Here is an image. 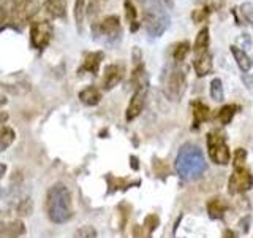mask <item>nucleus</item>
<instances>
[{
  "label": "nucleus",
  "instance_id": "obj_1",
  "mask_svg": "<svg viewBox=\"0 0 253 238\" xmlns=\"http://www.w3.org/2000/svg\"><path fill=\"white\" fill-rule=\"evenodd\" d=\"M73 198L63 182H55L46 194V214L54 224H65L73 218Z\"/></svg>",
  "mask_w": 253,
  "mask_h": 238
},
{
  "label": "nucleus",
  "instance_id": "obj_2",
  "mask_svg": "<svg viewBox=\"0 0 253 238\" xmlns=\"http://www.w3.org/2000/svg\"><path fill=\"white\" fill-rule=\"evenodd\" d=\"M174 167L182 179L193 181L203 177V173L208 169V164H206L204 154L200 148L193 143H185L179 149Z\"/></svg>",
  "mask_w": 253,
  "mask_h": 238
},
{
  "label": "nucleus",
  "instance_id": "obj_3",
  "mask_svg": "<svg viewBox=\"0 0 253 238\" xmlns=\"http://www.w3.org/2000/svg\"><path fill=\"white\" fill-rule=\"evenodd\" d=\"M141 5L146 32L154 38L162 37L171 24V18L162 0H141Z\"/></svg>",
  "mask_w": 253,
  "mask_h": 238
},
{
  "label": "nucleus",
  "instance_id": "obj_4",
  "mask_svg": "<svg viewBox=\"0 0 253 238\" xmlns=\"http://www.w3.org/2000/svg\"><path fill=\"white\" fill-rule=\"evenodd\" d=\"M122 35L121 18L116 14L106 16L101 21L92 24V40L103 46H116L122 40Z\"/></svg>",
  "mask_w": 253,
  "mask_h": 238
},
{
  "label": "nucleus",
  "instance_id": "obj_5",
  "mask_svg": "<svg viewBox=\"0 0 253 238\" xmlns=\"http://www.w3.org/2000/svg\"><path fill=\"white\" fill-rule=\"evenodd\" d=\"M40 10L38 0H11V21L10 27L22 30Z\"/></svg>",
  "mask_w": 253,
  "mask_h": 238
},
{
  "label": "nucleus",
  "instance_id": "obj_6",
  "mask_svg": "<svg viewBox=\"0 0 253 238\" xmlns=\"http://www.w3.org/2000/svg\"><path fill=\"white\" fill-rule=\"evenodd\" d=\"M208 151L212 162H215L217 165H228L229 148L225 133L221 130H211L208 133Z\"/></svg>",
  "mask_w": 253,
  "mask_h": 238
},
{
  "label": "nucleus",
  "instance_id": "obj_7",
  "mask_svg": "<svg viewBox=\"0 0 253 238\" xmlns=\"http://www.w3.org/2000/svg\"><path fill=\"white\" fill-rule=\"evenodd\" d=\"M187 89V73L184 68H172L169 71L168 78H166L165 84V94L169 100L179 102L182 95L185 94Z\"/></svg>",
  "mask_w": 253,
  "mask_h": 238
},
{
  "label": "nucleus",
  "instance_id": "obj_8",
  "mask_svg": "<svg viewBox=\"0 0 253 238\" xmlns=\"http://www.w3.org/2000/svg\"><path fill=\"white\" fill-rule=\"evenodd\" d=\"M54 34V27L49 21H37L30 27V43L35 50L42 51L49 45Z\"/></svg>",
  "mask_w": 253,
  "mask_h": 238
},
{
  "label": "nucleus",
  "instance_id": "obj_9",
  "mask_svg": "<svg viewBox=\"0 0 253 238\" xmlns=\"http://www.w3.org/2000/svg\"><path fill=\"white\" fill-rule=\"evenodd\" d=\"M253 187V175L245 167H236L229 178L228 190L229 194H244Z\"/></svg>",
  "mask_w": 253,
  "mask_h": 238
},
{
  "label": "nucleus",
  "instance_id": "obj_10",
  "mask_svg": "<svg viewBox=\"0 0 253 238\" xmlns=\"http://www.w3.org/2000/svg\"><path fill=\"white\" fill-rule=\"evenodd\" d=\"M147 89L149 87H136V89H134L133 97L130 99V103H128V107H126V111H125L126 121H133V119H136L141 115V111L144 110Z\"/></svg>",
  "mask_w": 253,
  "mask_h": 238
},
{
  "label": "nucleus",
  "instance_id": "obj_11",
  "mask_svg": "<svg viewBox=\"0 0 253 238\" xmlns=\"http://www.w3.org/2000/svg\"><path fill=\"white\" fill-rule=\"evenodd\" d=\"M124 65H121V63H111V65H108L105 68V71H103V76H101V87L105 91H111L114 89V87L122 81L124 78Z\"/></svg>",
  "mask_w": 253,
  "mask_h": 238
},
{
  "label": "nucleus",
  "instance_id": "obj_12",
  "mask_svg": "<svg viewBox=\"0 0 253 238\" xmlns=\"http://www.w3.org/2000/svg\"><path fill=\"white\" fill-rule=\"evenodd\" d=\"M103 59H105V53L103 51H93V53H89L85 56V59L83 62L81 68H79V73H92V75H97L98 70H100V65Z\"/></svg>",
  "mask_w": 253,
  "mask_h": 238
},
{
  "label": "nucleus",
  "instance_id": "obj_13",
  "mask_svg": "<svg viewBox=\"0 0 253 238\" xmlns=\"http://www.w3.org/2000/svg\"><path fill=\"white\" fill-rule=\"evenodd\" d=\"M42 5L47 16L52 19H63L67 16L65 0H42Z\"/></svg>",
  "mask_w": 253,
  "mask_h": 238
},
{
  "label": "nucleus",
  "instance_id": "obj_14",
  "mask_svg": "<svg viewBox=\"0 0 253 238\" xmlns=\"http://www.w3.org/2000/svg\"><path fill=\"white\" fill-rule=\"evenodd\" d=\"M26 234V226L21 219L0 224V238H21Z\"/></svg>",
  "mask_w": 253,
  "mask_h": 238
},
{
  "label": "nucleus",
  "instance_id": "obj_15",
  "mask_svg": "<svg viewBox=\"0 0 253 238\" xmlns=\"http://www.w3.org/2000/svg\"><path fill=\"white\" fill-rule=\"evenodd\" d=\"M79 102L85 107H97L101 102V92L97 86H87L79 92Z\"/></svg>",
  "mask_w": 253,
  "mask_h": 238
},
{
  "label": "nucleus",
  "instance_id": "obj_16",
  "mask_svg": "<svg viewBox=\"0 0 253 238\" xmlns=\"http://www.w3.org/2000/svg\"><path fill=\"white\" fill-rule=\"evenodd\" d=\"M193 68L198 76H206L212 71V56L211 53H204L200 56H195Z\"/></svg>",
  "mask_w": 253,
  "mask_h": 238
},
{
  "label": "nucleus",
  "instance_id": "obj_17",
  "mask_svg": "<svg viewBox=\"0 0 253 238\" xmlns=\"http://www.w3.org/2000/svg\"><path fill=\"white\" fill-rule=\"evenodd\" d=\"M192 115H193V127H198L201 122L209 119L211 110L208 105H204L203 102L195 100V102H192Z\"/></svg>",
  "mask_w": 253,
  "mask_h": 238
},
{
  "label": "nucleus",
  "instance_id": "obj_18",
  "mask_svg": "<svg viewBox=\"0 0 253 238\" xmlns=\"http://www.w3.org/2000/svg\"><path fill=\"white\" fill-rule=\"evenodd\" d=\"M193 53H195V56L209 53V29L208 27H203L200 30V34L196 35L195 45H193Z\"/></svg>",
  "mask_w": 253,
  "mask_h": 238
},
{
  "label": "nucleus",
  "instance_id": "obj_19",
  "mask_svg": "<svg viewBox=\"0 0 253 238\" xmlns=\"http://www.w3.org/2000/svg\"><path fill=\"white\" fill-rule=\"evenodd\" d=\"M228 210V205L221 198H212L208 203V213L212 219H221L225 216V213Z\"/></svg>",
  "mask_w": 253,
  "mask_h": 238
},
{
  "label": "nucleus",
  "instance_id": "obj_20",
  "mask_svg": "<svg viewBox=\"0 0 253 238\" xmlns=\"http://www.w3.org/2000/svg\"><path fill=\"white\" fill-rule=\"evenodd\" d=\"M231 53L236 59L237 67H239L241 71H244V73H247V71L252 68V59L247 56V53H245L244 50H241V48H237V46H231Z\"/></svg>",
  "mask_w": 253,
  "mask_h": 238
},
{
  "label": "nucleus",
  "instance_id": "obj_21",
  "mask_svg": "<svg viewBox=\"0 0 253 238\" xmlns=\"http://www.w3.org/2000/svg\"><path fill=\"white\" fill-rule=\"evenodd\" d=\"M16 140V132L13 130V127L3 125L0 127V153H3L10 148Z\"/></svg>",
  "mask_w": 253,
  "mask_h": 238
},
{
  "label": "nucleus",
  "instance_id": "obj_22",
  "mask_svg": "<svg viewBox=\"0 0 253 238\" xmlns=\"http://www.w3.org/2000/svg\"><path fill=\"white\" fill-rule=\"evenodd\" d=\"M158 224H160V219H158V216H157V214H149V216L144 219V224H142V227L141 229H134L133 230V234H139L141 235V232L142 234H144V237H150V235H152V232H154V230L158 227Z\"/></svg>",
  "mask_w": 253,
  "mask_h": 238
},
{
  "label": "nucleus",
  "instance_id": "obj_23",
  "mask_svg": "<svg viewBox=\"0 0 253 238\" xmlns=\"http://www.w3.org/2000/svg\"><path fill=\"white\" fill-rule=\"evenodd\" d=\"M11 21V0H0V30L10 27Z\"/></svg>",
  "mask_w": 253,
  "mask_h": 238
},
{
  "label": "nucleus",
  "instance_id": "obj_24",
  "mask_svg": "<svg viewBox=\"0 0 253 238\" xmlns=\"http://www.w3.org/2000/svg\"><path fill=\"white\" fill-rule=\"evenodd\" d=\"M84 18H85V2L84 0H76L75 2V21H76L78 34H83Z\"/></svg>",
  "mask_w": 253,
  "mask_h": 238
},
{
  "label": "nucleus",
  "instance_id": "obj_25",
  "mask_svg": "<svg viewBox=\"0 0 253 238\" xmlns=\"http://www.w3.org/2000/svg\"><path fill=\"white\" fill-rule=\"evenodd\" d=\"M106 3H108V0H90L89 5H87V8H85L87 18H89L90 21H93L95 16H98L103 10H105Z\"/></svg>",
  "mask_w": 253,
  "mask_h": 238
},
{
  "label": "nucleus",
  "instance_id": "obj_26",
  "mask_svg": "<svg viewBox=\"0 0 253 238\" xmlns=\"http://www.w3.org/2000/svg\"><path fill=\"white\" fill-rule=\"evenodd\" d=\"M239 111V107L237 105H234V103H231V105H225L223 108H221L220 111H218V121L221 122V124H229L233 121V118H234V115Z\"/></svg>",
  "mask_w": 253,
  "mask_h": 238
},
{
  "label": "nucleus",
  "instance_id": "obj_27",
  "mask_svg": "<svg viewBox=\"0 0 253 238\" xmlns=\"http://www.w3.org/2000/svg\"><path fill=\"white\" fill-rule=\"evenodd\" d=\"M124 6H125V18H126V21L131 24L130 30L134 32V30L138 29V24H136V16H138L136 8H134V5L130 2V0H124Z\"/></svg>",
  "mask_w": 253,
  "mask_h": 238
},
{
  "label": "nucleus",
  "instance_id": "obj_28",
  "mask_svg": "<svg viewBox=\"0 0 253 238\" xmlns=\"http://www.w3.org/2000/svg\"><path fill=\"white\" fill-rule=\"evenodd\" d=\"M211 97L215 102H221L225 99V92H223V83H221L220 78H213L211 83Z\"/></svg>",
  "mask_w": 253,
  "mask_h": 238
},
{
  "label": "nucleus",
  "instance_id": "obj_29",
  "mask_svg": "<svg viewBox=\"0 0 253 238\" xmlns=\"http://www.w3.org/2000/svg\"><path fill=\"white\" fill-rule=\"evenodd\" d=\"M188 53H190V43L188 42H180V43L176 45V48H174L172 58H174V60H176L177 63H180V62L185 60Z\"/></svg>",
  "mask_w": 253,
  "mask_h": 238
},
{
  "label": "nucleus",
  "instance_id": "obj_30",
  "mask_svg": "<svg viewBox=\"0 0 253 238\" xmlns=\"http://www.w3.org/2000/svg\"><path fill=\"white\" fill-rule=\"evenodd\" d=\"M97 237H98L97 229H95L93 226H89V224L81 226L73 235V238H97Z\"/></svg>",
  "mask_w": 253,
  "mask_h": 238
},
{
  "label": "nucleus",
  "instance_id": "obj_31",
  "mask_svg": "<svg viewBox=\"0 0 253 238\" xmlns=\"http://www.w3.org/2000/svg\"><path fill=\"white\" fill-rule=\"evenodd\" d=\"M32 211H34V202H32V198L30 197L22 198L18 205V214L21 218H27V216H30Z\"/></svg>",
  "mask_w": 253,
  "mask_h": 238
},
{
  "label": "nucleus",
  "instance_id": "obj_32",
  "mask_svg": "<svg viewBox=\"0 0 253 238\" xmlns=\"http://www.w3.org/2000/svg\"><path fill=\"white\" fill-rule=\"evenodd\" d=\"M108 181H109V190H108V194H113V192H116L117 189H125V187H130V186H133L134 182H128L126 184V181L125 179H122V178H114V177H108Z\"/></svg>",
  "mask_w": 253,
  "mask_h": 238
},
{
  "label": "nucleus",
  "instance_id": "obj_33",
  "mask_svg": "<svg viewBox=\"0 0 253 238\" xmlns=\"http://www.w3.org/2000/svg\"><path fill=\"white\" fill-rule=\"evenodd\" d=\"M241 13H242V16H244V19L247 21V22H250V24H253V5L252 3H242V6H241Z\"/></svg>",
  "mask_w": 253,
  "mask_h": 238
},
{
  "label": "nucleus",
  "instance_id": "obj_34",
  "mask_svg": "<svg viewBox=\"0 0 253 238\" xmlns=\"http://www.w3.org/2000/svg\"><path fill=\"white\" fill-rule=\"evenodd\" d=\"M245 159H247V153H245V149H242V148L236 149V154H234V169H236V167H244Z\"/></svg>",
  "mask_w": 253,
  "mask_h": 238
},
{
  "label": "nucleus",
  "instance_id": "obj_35",
  "mask_svg": "<svg viewBox=\"0 0 253 238\" xmlns=\"http://www.w3.org/2000/svg\"><path fill=\"white\" fill-rule=\"evenodd\" d=\"M209 14V8H201V10H196L193 13V21L195 22H203Z\"/></svg>",
  "mask_w": 253,
  "mask_h": 238
},
{
  "label": "nucleus",
  "instance_id": "obj_36",
  "mask_svg": "<svg viewBox=\"0 0 253 238\" xmlns=\"http://www.w3.org/2000/svg\"><path fill=\"white\" fill-rule=\"evenodd\" d=\"M6 100L2 97V99H0V107H2L3 105V103H5ZM8 118H10V115H8L6 113V111H3V110H0V124H5L6 121H8Z\"/></svg>",
  "mask_w": 253,
  "mask_h": 238
},
{
  "label": "nucleus",
  "instance_id": "obj_37",
  "mask_svg": "<svg viewBox=\"0 0 253 238\" xmlns=\"http://www.w3.org/2000/svg\"><path fill=\"white\" fill-rule=\"evenodd\" d=\"M130 165H131V169L133 170H139V162H138V157H134V156H130Z\"/></svg>",
  "mask_w": 253,
  "mask_h": 238
},
{
  "label": "nucleus",
  "instance_id": "obj_38",
  "mask_svg": "<svg viewBox=\"0 0 253 238\" xmlns=\"http://www.w3.org/2000/svg\"><path fill=\"white\" fill-rule=\"evenodd\" d=\"M223 238H237V235H236V232H233V230L226 229L223 232Z\"/></svg>",
  "mask_w": 253,
  "mask_h": 238
},
{
  "label": "nucleus",
  "instance_id": "obj_39",
  "mask_svg": "<svg viewBox=\"0 0 253 238\" xmlns=\"http://www.w3.org/2000/svg\"><path fill=\"white\" fill-rule=\"evenodd\" d=\"M5 173H6V165L5 164H0V179L3 178Z\"/></svg>",
  "mask_w": 253,
  "mask_h": 238
},
{
  "label": "nucleus",
  "instance_id": "obj_40",
  "mask_svg": "<svg viewBox=\"0 0 253 238\" xmlns=\"http://www.w3.org/2000/svg\"><path fill=\"white\" fill-rule=\"evenodd\" d=\"M193 2H195V3H203L204 0H193Z\"/></svg>",
  "mask_w": 253,
  "mask_h": 238
}]
</instances>
